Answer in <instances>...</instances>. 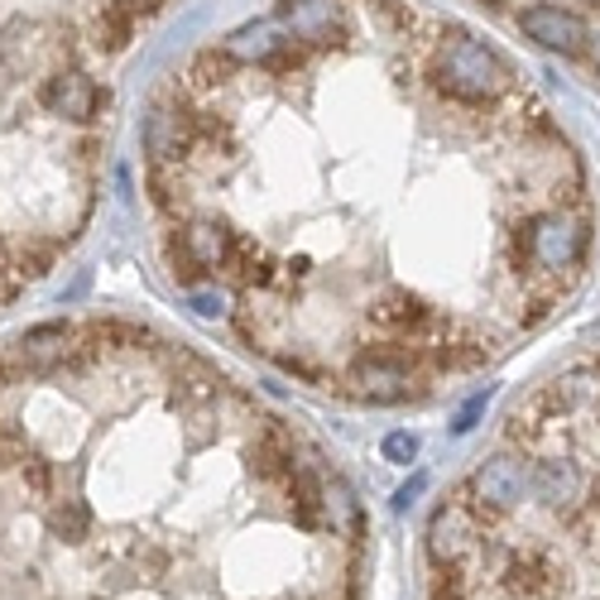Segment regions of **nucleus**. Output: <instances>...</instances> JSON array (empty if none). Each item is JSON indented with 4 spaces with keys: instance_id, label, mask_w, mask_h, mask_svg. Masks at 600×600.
Listing matches in <instances>:
<instances>
[{
    "instance_id": "1",
    "label": "nucleus",
    "mask_w": 600,
    "mask_h": 600,
    "mask_svg": "<svg viewBox=\"0 0 600 600\" xmlns=\"http://www.w3.org/2000/svg\"><path fill=\"white\" fill-rule=\"evenodd\" d=\"M586 250H591L586 207L548 202V207H534L528 216H514L510 222V260H504V270H510V284L524 298L534 284L567 293L572 279L586 264ZM518 327H524V322H518Z\"/></svg>"
},
{
    "instance_id": "2",
    "label": "nucleus",
    "mask_w": 600,
    "mask_h": 600,
    "mask_svg": "<svg viewBox=\"0 0 600 600\" xmlns=\"http://www.w3.org/2000/svg\"><path fill=\"white\" fill-rule=\"evenodd\" d=\"M428 83L452 107H500L504 97H514V67L495 43L476 34H457L433 49Z\"/></svg>"
},
{
    "instance_id": "3",
    "label": "nucleus",
    "mask_w": 600,
    "mask_h": 600,
    "mask_svg": "<svg viewBox=\"0 0 600 600\" xmlns=\"http://www.w3.org/2000/svg\"><path fill=\"white\" fill-rule=\"evenodd\" d=\"M240 246L246 240L236 236L226 222H216V216H188V222L178 226V240L168 246V264L173 274H178V284L198 288V279L207 274H230V264L240 260Z\"/></svg>"
},
{
    "instance_id": "4",
    "label": "nucleus",
    "mask_w": 600,
    "mask_h": 600,
    "mask_svg": "<svg viewBox=\"0 0 600 600\" xmlns=\"http://www.w3.org/2000/svg\"><path fill=\"white\" fill-rule=\"evenodd\" d=\"M471 504L490 518H504L514 510H524L534 500V461L518 452H490L471 466L466 486H461Z\"/></svg>"
},
{
    "instance_id": "5",
    "label": "nucleus",
    "mask_w": 600,
    "mask_h": 600,
    "mask_svg": "<svg viewBox=\"0 0 600 600\" xmlns=\"http://www.w3.org/2000/svg\"><path fill=\"white\" fill-rule=\"evenodd\" d=\"M346 385L361 403H403L418 395L423 385V365L413 361L399 346H375V351H361L346 371Z\"/></svg>"
},
{
    "instance_id": "6",
    "label": "nucleus",
    "mask_w": 600,
    "mask_h": 600,
    "mask_svg": "<svg viewBox=\"0 0 600 600\" xmlns=\"http://www.w3.org/2000/svg\"><path fill=\"white\" fill-rule=\"evenodd\" d=\"M198 135H202V111L188 107V91L183 101H159L154 111L145 115V149L154 164L164 168H183L192 154H198Z\"/></svg>"
},
{
    "instance_id": "7",
    "label": "nucleus",
    "mask_w": 600,
    "mask_h": 600,
    "mask_svg": "<svg viewBox=\"0 0 600 600\" xmlns=\"http://www.w3.org/2000/svg\"><path fill=\"white\" fill-rule=\"evenodd\" d=\"M486 528H490V514H480L476 504L466 500V495H457V500L437 504L433 518H428V558H433V567H452V562H466L471 552L480 548Z\"/></svg>"
},
{
    "instance_id": "8",
    "label": "nucleus",
    "mask_w": 600,
    "mask_h": 600,
    "mask_svg": "<svg viewBox=\"0 0 600 600\" xmlns=\"http://www.w3.org/2000/svg\"><path fill=\"white\" fill-rule=\"evenodd\" d=\"M518 29H524L538 49L562 53V58H582L586 43H591V25H586L576 10L552 5V0H538V5L518 10Z\"/></svg>"
},
{
    "instance_id": "9",
    "label": "nucleus",
    "mask_w": 600,
    "mask_h": 600,
    "mask_svg": "<svg viewBox=\"0 0 600 600\" xmlns=\"http://www.w3.org/2000/svg\"><path fill=\"white\" fill-rule=\"evenodd\" d=\"M279 25L288 29V39H298L303 49H332V43L351 39L341 0H279Z\"/></svg>"
},
{
    "instance_id": "10",
    "label": "nucleus",
    "mask_w": 600,
    "mask_h": 600,
    "mask_svg": "<svg viewBox=\"0 0 600 600\" xmlns=\"http://www.w3.org/2000/svg\"><path fill=\"white\" fill-rule=\"evenodd\" d=\"M39 101H43L49 115H63V121L87 125V121H97V115L107 111V87L91 83L83 67H58L49 83H43Z\"/></svg>"
},
{
    "instance_id": "11",
    "label": "nucleus",
    "mask_w": 600,
    "mask_h": 600,
    "mask_svg": "<svg viewBox=\"0 0 600 600\" xmlns=\"http://www.w3.org/2000/svg\"><path fill=\"white\" fill-rule=\"evenodd\" d=\"M288 43L293 39H288V29L279 25V20H250V25H240L236 34H230L222 49L236 58L240 67H270Z\"/></svg>"
},
{
    "instance_id": "12",
    "label": "nucleus",
    "mask_w": 600,
    "mask_h": 600,
    "mask_svg": "<svg viewBox=\"0 0 600 600\" xmlns=\"http://www.w3.org/2000/svg\"><path fill=\"white\" fill-rule=\"evenodd\" d=\"M67 341H73V327H67V322H43V327H34L20 337V365L34 375H49L67 361V351H73Z\"/></svg>"
},
{
    "instance_id": "13",
    "label": "nucleus",
    "mask_w": 600,
    "mask_h": 600,
    "mask_svg": "<svg viewBox=\"0 0 600 600\" xmlns=\"http://www.w3.org/2000/svg\"><path fill=\"white\" fill-rule=\"evenodd\" d=\"M135 29H140V15L125 10V5H115V0H107V5L91 15L87 39H91V49H97V53H121V49H130Z\"/></svg>"
},
{
    "instance_id": "14",
    "label": "nucleus",
    "mask_w": 600,
    "mask_h": 600,
    "mask_svg": "<svg viewBox=\"0 0 600 600\" xmlns=\"http://www.w3.org/2000/svg\"><path fill=\"white\" fill-rule=\"evenodd\" d=\"M322 504H327V528H332V534H346L351 543L365 534L361 500H355V490L346 486L341 476H327V480H322Z\"/></svg>"
},
{
    "instance_id": "15",
    "label": "nucleus",
    "mask_w": 600,
    "mask_h": 600,
    "mask_svg": "<svg viewBox=\"0 0 600 600\" xmlns=\"http://www.w3.org/2000/svg\"><path fill=\"white\" fill-rule=\"evenodd\" d=\"M236 67H240V63H236V58H230L226 49H222V53L207 49V53L192 58L183 91H188V97H212V91H222V87L230 83V73H236Z\"/></svg>"
},
{
    "instance_id": "16",
    "label": "nucleus",
    "mask_w": 600,
    "mask_h": 600,
    "mask_svg": "<svg viewBox=\"0 0 600 600\" xmlns=\"http://www.w3.org/2000/svg\"><path fill=\"white\" fill-rule=\"evenodd\" d=\"M49 528L58 538H67V543H83V538L91 534V510L83 500H63L49 510Z\"/></svg>"
},
{
    "instance_id": "17",
    "label": "nucleus",
    "mask_w": 600,
    "mask_h": 600,
    "mask_svg": "<svg viewBox=\"0 0 600 600\" xmlns=\"http://www.w3.org/2000/svg\"><path fill=\"white\" fill-rule=\"evenodd\" d=\"M20 476L29 480L34 495H49V486H53V461L39 457V452H25V461H20Z\"/></svg>"
},
{
    "instance_id": "18",
    "label": "nucleus",
    "mask_w": 600,
    "mask_h": 600,
    "mask_svg": "<svg viewBox=\"0 0 600 600\" xmlns=\"http://www.w3.org/2000/svg\"><path fill=\"white\" fill-rule=\"evenodd\" d=\"M192 313L216 322V317H230V298L222 293V288H192Z\"/></svg>"
},
{
    "instance_id": "19",
    "label": "nucleus",
    "mask_w": 600,
    "mask_h": 600,
    "mask_svg": "<svg viewBox=\"0 0 600 600\" xmlns=\"http://www.w3.org/2000/svg\"><path fill=\"white\" fill-rule=\"evenodd\" d=\"M379 452H385V461H395V466H409V461L418 457V437H413V433H389L385 442H379Z\"/></svg>"
},
{
    "instance_id": "20",
    "label": "nucleus",
    "mask_w": 600,
    "mask_h": 600,
    "mask_svg": "<svg viewBox=\"0 0 600 600\" xmlns=\"http://www.w3.org/2000/svg\"><path fill=\"white\" fill-rule=\"evenodd\" d=\"M490 395H495V389H490V385H486V389H476V395H471V399H466V409H461V413H457L452 433H471V428H476V423H480V413H486V403H490Z\"/></svg>"
},
{
    "instance_id": "21",
    "label": "nucleus",
    "mask_w": 600,
    "mask_h": 600,
    "mask_svg": "<svg viewBox=\"0 0 600 600\" xmlns=\"http://www.w3.org/2000/svg\"><path fill=\"white\" fill-rule=\"evenodd\" d=\"M423 490H428V476H413L409 486H399V495H395V510H409V504L418 500Z\"/></svg>"
},
{
    "instance_id": "22",
    "label": "nucleus",
    "mask_w": 600,
    "mask_h": 600,
    "mask_svg": "<svg viewBox=\"0 0 600 600\" xmlns=\"http://www.w3.org/2000/svg\"><path fill=\"white\" fill-rule=\"evenodd\" d=\"M115 5H125V10H135V15H154L164 0H115Z\"/></svg>"
},
{
    "instance_id": "23",
    "label": "nucleus",
    "mask_w": 600,
    "mask_h": 600,
    "mask_svg": "<svg viewBox=\"0 0 600 600\" xmlns=\"http://www.w3.org/2000/svg\"><path fill=\"white\" fill-rule=\"evenodd\" d=\"M586 53H591V67L600 73V29H591V43H586Z\"/></svg>"
}]
</instances>
